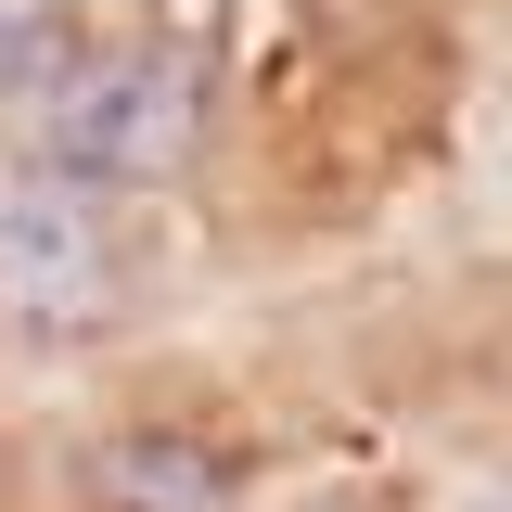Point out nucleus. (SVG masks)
Segmentation results:
<instances>
[{
    "instance_id": "7ed1b4c3",
    "label": "nucleus",
    "mask_w": 512,
    "mask_h": 512,
    "mask_svg": "<svg viewBox=\"0 0 512 512\" xmlns=\"http://www.w3.org/2000/svg\"><path fill=\"white\" fill-rule=\"evenodd\" d=\"M90 500L103 512H244V448L205 423H116L90 448Z\"/></svg>"
},
{
    "instance_id": "20e7f679",
    "label": "nucleus",
    "mask_w": 512,
    "mask_h": 512,
    "mask_svg": "<svg viewBox=\"0 0 512 512\" xmlns=\"http://www.w3.org/2000/svg\"><path fill=\"white\" fill-rule=\"evenodd\" d=\"M77 52H90V26L64 0H0V116H39Z\"/></svg>"
},
{
    "instance_id": "f03ea898",
    "label": "nucleus",
    "mask_w": 512,
    "mask_h": 512,
    "mask_svg": "<svg viewBox=\"0 0 512 512\" xmlns=\"http://www.w3.org/2000/svg\"><path fill=\"white\" fill-rule=\"evenodd\" d=\"M154 244H141V192L26 167L0 192V346L13 359H90L103 333L141 320Z\"/></svg>"
},
{
    "instance_id": "f257e3e1",
    "label": "nucleus",
    "mask_w": 512,
    "mask_h": 512,
    "mask_svg": "<svg viewBox=\"0 0 512 512\" xmlns=\"http://www.w3.org/2000/svg\"><path fill=\"white\" fill-rule=\"evenodd\" d=\"M218 128V39L192 26H90V52L64 64V90L39 116H13V154L26 167H64V180H103V192H167L192 180Z\"/></svg>"
}]
</instances>
